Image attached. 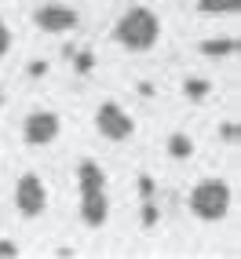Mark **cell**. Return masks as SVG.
I'll list each match as a JSON object with an SVG mask.
<instances>
[{
	"label": "cell",
	"mask_w": 241,
	"mask_h": 259,
	"mask_svg": "<svg viewBox=\"0 0 241 259\" xmlns=\"http://www.w3.org/2000/svg\"><path fill=\"white\" fill-rule=\"evenodd\" d=\"M168 153H172L176 161H186V157H194V139H190V135H183V132L168 135Z\"/></svg>",
	"instance_id": "7c38bea8"
},
{
	"label": "cell",
	"mask_w": 241,
	"mask_h": 259,
	"mask_svg": "<svg viewBox=\"0 0 241 259\" xmlns=\"http://www.w3.org/2000/svg\"><path fill=\"white\" fill-rule=\"evenodd\" d=\"M113 37H117L120 48H128V51H150L153 44H157V37H161V19H157V11H150V8H143V4L128 8V11L117 19Z\"/></svg>",
	"instance_id": "6da1fadb"
},
{
	"label": "cell",
	"mask_w": 241,
	"mask_h": 259,
	"mask_svg": "<svg viewBox=\"0 0 241 259\" xmlns=\"http://www.w3.org/2000/svg\"><path fill=\"white\" fill-rule=\"evenodd\" d=\"M48 73V62H33L29 66V77H44Z\"/></svg>",
	"instance_id": "d6986e66"
},
{
	"label": "cell",
	"mask_w": 241,
	"mask_h": 259,
	"mask_svg": "<svg viewBox=\"0 0 241 259\" xmlns=\"http://www.w3.org/2000/svg\"><path fill=\"white\" fill-rule=\"evenodd\" d=\"M77 22H81V15L66 4H44L33 11V26L44 33H70V29H77Z\"/></svg>",
	"instance_id": "8992f818"
},
{
	"label": "cell",
	"mask_w": 241,
	"mask_h": 259,
	"mask_svg": "<svg viewBox=\"0 0 241 259\" xmlns=\"http://www.w3.org/2000/svg\"><path fill=\"white\" fill-rule=\"evenodd\" d=\"M81 219L88 223V227H102V223L110 219L106 190H88V194H81Z\"/></svg>",
	"instance_id": "52a82bcc"
},
{
	"label": "cell",
	"mask_w": 241,
	"mask_h": 259,
	"mask_svg": "<svg viewBox=\"0 0 241 259\" xmlns=\"http://www.w3.org/2000/svg\"><path fill=\"white\" fill-rule=\"evenodd\" d=\"M190 212L201 219V223H219L230 215V204H234V194L223 179H201L194 190H190Z\"/></svg>",
	"instance_id": "7a4b0ae2"
},
{
	"label": "cell",
	"mask_w": 241,
	"mask_h": 259,
	"mask_svg": "<svg viewBox=\"0 0 241 259\" xmlns=\"http://www.w3.org/2000/svg\"><path fill=\"white\" fill-rule=\"evenodd\" d=\"M135 186H139V194H143V201H150V197H153V190H157V183H153L150 176H139V183H135Z\"/></svg>",
	"instance_id": "e0dca14e"
},
{
	"label": "cell",
	"mask_w": 241,
	"mask_h": 259,
	"mask_svg": "<svg viewBox=\"0 0 241 259\" xmlns=\"http://www.w3.org/2000/svg\"><path fill=\"white\" fill-rule=\"evenodd\" d=\"M92 66H95V55H92V51H77V55H73V70H77V73H92Z\"/></svg>",
	"instance_id": "5bb4252c"
},
{
	"label": "cell",
	"mask_w": 241,
	"mask_h": 259,
	"mask_svg": "<svg viewBox=\"0 0 241 259\" xmlns=\"http://www.w3.org/2000/svg\"><path fill=\"white\" fill-rule=\"evenodd\" d=\"M95 128H99L102 139H110V143H128L135 135V117L125 106H117V102H102L95 110Z\"/></svg>",
	"instance_id": "3957f363"
},
{
	"label": "cell",
	"mask_w": 241,
	"mask_h": 259,
	"mask_svg": "<svg viewBox=\"0 0 241 259\" xmlns=\"http://www.w3.org/2000/svg\"><path fill=\"white\" fill-rule=\"evenodd\" d=\"M197 11L201 15H237L241 0H197Z\"/></svg>",
	"instance_id": "30bf717a"
},
{
	"label": "cell",
	"mask_w": 241,
	"mask_h": 259,
	"mask_svg": "<svg viewBox=\"0 0 241 259\" xmlns=\"http://www.w3.org/2000/svg\"><path fill=\"white\" fill-rule=\"evenodd\" d=\"M0 259H19V245L15 241H0Z\"/></svg>",
	"instance_id": "ac0fdd59"
},
{
	"label": "cell",
	"mask_w": 241,
	"mask_h": 259,
	"mask_svg": "<svg viewBox=\"0 0 241 259\" xmlns=\"http://www.w3.org/2000/svg\"><path fill=\"white\" fill-rule=\"evenodd\" d=\"M15 208L26 219H37L48 208V186H44L41 176H33V171L19 176V183H15Z\"/></svg>",
	"instance_id": "277c9868"
},
{
	"label": "cell",
	"mask_w": 241,
	"mask_h": 259,
	"mask_svg": "<svg viewBox=\"0 0 241 259\" xmlns=\"http://www.w3.org/2000/svg\"><path fill=\"white\" fill-rule=\"evenodd\" d=\"M77 186H81V194H88V190H106V171H102V164L84 157L77 164Z\"/></svg>",
	"instance_id": "ba28073f"
},
{
	"label": "cell",
	"mask_w": 241,
	"mask_h": 259,
	"mask_svg": "<svg viewBox=\"0 0 241 259\" xmlns=\"http://www.w3.org/2000/svg\"><path fill=\"white\" fill-rule=\"evenodd\" d=\"M8 51H11V29H8L4 19H0V59H4Z\"/></svg>",
	"instance_id": "2e32d148"
},
{
	"label": "cell",
	"mask_w": 241,
	"mask_h": 259,
	"mask_svg": "<svg viewBox=\"0 0 241 259\" xmlns=\"http://www.w3.org/2000/svg\"><path fill=\"white\" fill-rule=\"evenodd\" d=\"M209 92H212V80H205V77H186L183 80V95L190 102H205Z\"/></svg>",
	"instance_id": "8fae6325"
},
{
	"label": "cell",
	"mask_w": 241,
	"mask_h": 259,
	"mask_svg": "<svg viewBox=\"0 0 241 259\" xmlns=\"http://www.w3.org/2000/svg\"><path fill=\"white\" fill-rule=\"evenodd\" d=\"M219 139H223V143H237V139H241L237 120H223V124H219Z\"/></svg>",
	"instance_id": "4fadbf2b"
},
{
	"label": "cell",
	"mask_w": 241,
	"mask_h": 259,
	"mask_svg": "<svg viewBox=\"0 0 241 259\" xmlns=\"http://www.w3.org/2000/svg\"><path fill=\"white\" fill-rule=\"evenodd\" d=\"M59 132H62L59 113L37 110V113H29V117H26V124H22V139H26V146H48V143H55V139H59Z\"/></svg>",
	"instance_id": "5b68a950"
},
{
	"label": "cell",
	"mask_w": 241,
	"mask_h": 259,
	"mask_svg": "<svg viewBox=\"0 0 241 259\" xmlns=\"http://www.w3.org/2000/svg\"><path fill=\"white\" fill-rule=\"evenodd\" d=\"M237 51H241V44L230 40V37H223V40H201V55L205 59H230V55H237Z\"/></svg>",
	"instance_id": "9c48e42d"
},
{
	"label": "cell",
	"mask_w": 241,
	"mask_h": 259,
	"mask_svg": "<svg viewBox=\"0 0 241 259\" xmlns=\"http://www.w3.org/2000/svg\"><path fill=\"white\" fill-rule=\"evenodd\" d=\"M139 219H143V227H157V219H161V212H157V204H143V212H139Z\"/></svg>",
	"instance_id": "9a60e30c"
},
{
	"label": "cell",
	"mask_w": 241,
	"mask_h": 259,
	"mask_svg": "<svg viewBox=\"0 0 241 259\" xmlns=\"http://www.w3.org/2000/svg\"><path fill=\"white\" fill-rule=\"evenodd\" d=\"M0 106H4V92H0Z\"/></svg>",
	"instance_id": "ffe728a7"
}]
</instances>
